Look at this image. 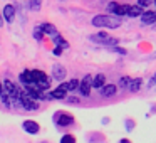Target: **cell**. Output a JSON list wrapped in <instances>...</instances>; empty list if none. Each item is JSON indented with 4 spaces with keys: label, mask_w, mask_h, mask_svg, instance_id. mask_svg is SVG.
Returning <instances> with one entry per match:
<instances>
[{
    "label": "cell",
    "mask_w": 156,
    "mask_h": 143,
    "mask_svg": "<svg viewBox=\"0 0 156 143\" xmlns=\"http://www.w3.org/2000/svg\"><path fill=\"white\" fill-rule=\"evenodd\" d=\"M19 81L25 86V89L30 91H37V93H45L51 88V78L45 74L41 69H25L20 72Z\"/></svg>",
    "instance_id": "obj_1"
},
{
    "label": "cell",
    "mask_w": 156,
    "mask_h": 143,
    "mask_svg": "<svg viewBox=\"0 0 156 143\" xmlns=\"http://www.w3.org/2000/svg\"><path fill=\"white\" fill-rule=\"evenodd\" d=\"M92 27H99V29H119L122 25V20L119 17L114 15H96L91 20Z\"/></svg>",
    "instance_id": "obj_2"
},
{
    "label": "cell",
    "mask_w": 156,
    "mask_h": 143,
    "mask_svg": "<svg viewBox=\"0 0 156 143\" xmlns=\"http://www.w3.org/2000/svg\"><path fill=\"white\" fill-rule=\"evenodd\" d=\"M4 88H5V93H7L9 99H10V108L12 106H20V94H22V89L15 84L14 81L10 79H4Z\"/></svg>",
    "instance_id": "obj_3"
},
{
    "label": "cell",
    "mask_w": 156,
    "mask_h": 143,
    "mask_svg": "<svg viewBox=\"0 0 156 143\" xmlns=\"http://www.w3.org/2000/svg\"><path fill=\"white\" fill-rule=\"evenodd\" d=\"M89 41L94 42V44H99V46H108V47H114V46L119 44V39H112L106 31L91 34V35H89Z\"/></svg>",
    "instance_id": "obj_4"
},
{
    "label": "cell",
    "mask_w": 156,
    "mask_h": 143,
    "mask_svg": "<svg viewBox=\"0 0 156 143\" xmlns=\"http://www.w3.org/2000/svg\"><path fill=\"white\" fill-rule=\"evenodd\" d=\"M52 121H54L55 126H59V128H67V126H71L72 123H74V116L71 115V113L67 111H55L54 115H52Z\"/></svg>",
    "instance_id": "obj_5"
},
{
    "label": "cell",
    "mask_w": 156,
    "mask_h": 143,
    "mask_svg": "<svg viewBox=\"0 0 156 143\" xmlns=\"http://www.w3.org/2000/svg\"><path fill=\"white\" fill-rule=\"evenodd\" d=\"M128 9L129 5H124V4H118V2H109L108 4V10L111 12V15H114V17H124V15H128Z\"/></svg>",
    "instance_id": "obj_6"
},
{
    "label": "cell",
    "mask_w": 156,
    "mask_h": 143,
    "mask_svg": "<svg viewBox=\"0 0 156 143\" xmlns=\"http://www.w3.org/2000/svg\"><path fill=\"white\" fill-rule=\"evenodd\" d=\"M91 81H92V76L91 74H86L84 78L79 81V93H81V96L82 98H89L91 96V89H92V84H91Z\"/></svg>",
    "instance_id": "obj_7"
},
{
    "label": "cell",
    "mask_w": 156,
    "mask_h": 143,
    "mask_svg": "<svg viewBox=\"0 0 156 143\" xmlns=\"http://www.w3.org/2000/svg\"><path fill=\"white\" fill-rule=\"evenodd\" d=\"M20 108H24L25 111H37L39 109V101L29 98V96L22 91V94H20Z\"/></svg>",
    "instance_id": "obj_8"
},
{
    "label": "cell",
    "mask_w": 156,
    "mask_h": 143,
    "mask_svg": "<svg viewBox=\"0 0 156 143\" xmlns=\"http://www.w3.org/2000/svg\"><path fill=\"white\" fill-rule=\"evenodd\" d=\"M22 130H24L27 135H39L41 131V125L34 119H24L22 121Z\"/></svg>",
    "instance_id": "obj_9"
},
{
    "label": "cell",
    "mask_w": 156,
    "mask_h": 143,
    "mask_svg": "<svg viewBox=\"0 0 156 143\" xmlns=\"http://www.w3.org/2000/svg\"><path fill=\"white\" fill-rule=\"evenodd\" d=\"M66 76H67V71H66V68H64L62 64H54V66H52L51 78L54 79V81L62 82V81L66 79Z\"/></svg>",
    "instance_id": "obj_10"
},
{
    "label": "cell",
    "mask_w": 156,
    "mask_h": 143,
    "mask_svg": "<svg viewBox=\"0 0 156 143\" xmlns=\"http://www.w3.org/2000/svg\"><path fill=\"white\" fill-rule=\"evenodd\" d=\"M15 14H17V12H15V7L12 4H7L4 7V10H2V19H4L7 24H12V22L15 20Z\"/></svg>",
    "instance_id": "obj_11"
},
{
    "label": "cell",
    "mask_w": 156,
    "mask_h": 143,
    "mask_svg": "<svg viewBox=\"0 0 156 143\" xmlns=\"http://www.w3.org/2000/svg\"><path fill=\"white\" fill-rule=\"evenodd\" d=\"M37 27L41 29L42 34H47V35H51V37H54L55 34H59L57 27H55L54 24H51V22H42V24H39Z\"/></svg>",
    "instance_id": "obj_12"
},
{
    "label": "cell",
    "mask_w": 156,
    "mask_h": 143,
    "mask_svg": "<svg viewBox=\"0 0 156 143\" xmlns=\"http://www.w3.org/2000/svg\"><path fill=\"white\" fill-rule=\"evenodd\" d=\"M141 22L144 25H154L156 24V10H143Z\"/></svg>",
    "instance_id": "obj_13"
},
{
    "label": "cell",
    "mask_w": 156,
    "mask_h": 143,
    "mask_svg": "<svg viewBox=\"0 0 156 143\" xmlns=\"http://www.w3.org/2000/svg\"><path fill=\"white\" fill-rule=\"evenodd\" d=\"M77 86H79V79H71V81H62L57 88L66 93H72L74 89H77Z\"/></svg>",
    "instance_id": "obj_14"
},
{
    "label": "cell",
    "mask_w": 156,
    "mask_h": 143,
    "mask_svg": "<svg viewBox=\"0 0 156 143\" xmlns=\"http://www.w3.org/2000/svg\"><path fill=\"white\" fill-rule=\"evenodd\" d=\"M116 93H118V86L116 84H104L101 88L102 98H112V96H116Z\"/></svg>",
    "instance_id": "obj_15"
},
{
    "label": "cell",
    "mask_w": 156,
    "mask_h": 143,
    "mask_svg": "<svg viewBox=\"0 0 156 143\" xmlns=\"http://www.w3.org/2000/svg\"><path fill=\"white\" fill-rule=\"evenodd\" d=\"M91 84H92V88L94 89H101L102 86L106 84V76L104 74H96V76H92V81H91Z\"/></svg>",
    "instance_id": "obj_16"
},
{
    "label": "cell",
    "mask_w": 156,
    "mask_h": 143,
    "mask_svg": "<svg viewBox=\"0 0 156 143\" xmlns=\"http://www.w3.org/2000/svg\"><path fill=\"white\" fill-rule=\"evenodd\" d=\"M66 98H67V93L59 89V88L52 89V91L49 93V99H59V101H62V99H66Z\"/></svg>",
    "instance_id": "obj_17"
},
{
    "label": "cell",
    "mask_w": 156,
    "mask_h": 143,
    "mask_svg": "<svg viewBox=\"0 0 156 143\" xmlns=\"http://www.w3.org/2000/svg\"><path fill=\"white\" fill-rule=\"evenodd\" d=\"M52 41H54L55 47H61L62 51H64V49H69V44H67V42H66V39L62 37L61 34H55L54 37H52Z\"/></svg>",
    "instance_id": "obj_18"
},
{
    "label": "cell",
    "mask_w": 156,
    "mask_h": 143,
    "mask_svg": "<svg viewBox=\"0 0 156 143\" xmlns=\"http://www.w3.org/2000/svg\"><path fill=\"white\" fill-rule=\"evenodd\" d=\"M141 86H143V79L141 78H136V79H131L129 81V91L131 93H138L139 89H141Z\"/></svg>",
    "instance_id": "obj_19"
},
{
    "label": "cell",
    "mask_w": 156,
    "mask_h": 143,
    "mask_svg": "<svg viewBox=\"0 0 156 143\" xmlns=\"http://www.w3.org/2000/svg\"><path fill=\"white\" fill-rule=\"evenodd\" d=\"M0 101L4 103L5 108H10V99H9L7 93H5V88H4V84H2V81H0Z\"/></svg>",
    "instance_id": "obj_20"
},
{
    "label": "cell",
    "mask_w": 156,
    "mask_h": 143,
    "mask_svg": "<svg viewBox=\"0 0 156 143\" xmlns=\"http://www.w3.org/2000/svg\"><path fill=\"white\" fill-rule=\"evenodd\" d=\"M143 9L138 7V5H129L128 9V17H141Z\"/></svg>",
    "instance_id": "obj_21"
},
{
    "label": "cell",
    "mask_w": 156,
    "mask_h": 143,
    "mask_svg": "<svg viewBox=\"0 0 156 143\" xmlns=\"http://www.w3.org/2000/svg\"><path fill=\"white\" fill-rule=\"evenodd\" d=\"M59 143H76V136L71 135V133H64L61 136V141Z\"/></svg>",
    "instance_id": "obj_22"
},
{
    "label": "cell",
    "mask_w": 156,
    "mask_h": 143,
    "mask_svg": "<svg viewBox=\"0 0 156 143\" xmlns=\"http://www.w3.org/2000/svg\"><path fill=\"white\" fill-rule=\"evenodd\" d=\"M41 5H42V0H29V7L32 10H41Z\"/></svg>",
    "instance_id": "obj_23"
},
{
    "label": "cell",
    "mask_w": 156,
    "mask_h": 143,
    "mask_svg": "<svg viewBox=\"0 0 156 143\" xmlns=\"http://www.w3.org/2000/svg\"><path fill=\"white\" fill-rule=\"evenodd\" d=\"M129 81H131L129 76H121V78H119V86H121V88H128Z\"/></svg>",
    "instance_id": "obj_24"
},
{
    "label": "cell",
    "mask_w": 156,
    "mask_h": 143,
    "mask_svg": "<svg viewBox=\"0 0 156 143\" xmlns=\"http://www.w3.org/2000/svg\"><path fill=\"white\" fill-rule=\"evenodd\" d=\"M34 37H35V41H44V34L41 32V29L39 27H34Z\"/></svg>",
    "instance_id": "obj_25"
},
{
    "label": "cell",
    "mask_w": 156,
    "mask_h": 143,
    "mask_svg": "<svg viewBox=\"0 0 156 143\" xmlns=\"http://www.w3.org/2000/svg\"><path fill=\"white\" fill-rule=\"evenodd\" d=\"M151 2L153 0H138V7H141V9H144V7H149V5H151Z\"/></svg>",
    "instance_id": "obj_26"
},
{
    "label": "cell",
    "mask_w": 156,
    "mask_h": 143,
    "mask_svg": "<svg viewBox=\"0 0 156 143\" xmlns=\"http://www.w3.org/2000/svg\"><path fill=\"white\" fill-rule=\"evenodd\" d=\"M126 131H133V128H134V121L133 119H126Z\"/></svg>",
    "instance_id": "obj_27"
},
{
    "label": "cell",
    "mask_w": 156,
    "mask_h": 143,
    "mask_svg": "<svg viewBox=\"0 0 156 143\" xmlns=\"http://www.w3.org/2000/svg\"><path fill=\"white\" fill-rule=\"evenodd\" d=\"M111 51L118 52L119 56H126V51H124V49H119V47H116V46H114V47H111Z\"/></svg>",
    "instance_id": "obj_28"
},
{
    "label": "cell",
    "mask_w": 156,
    "mask_h": 143,
    "mask_svg": "<svg viewBox=\"0 0 156 143\" xmlns=\"http://www.w3.org/2000/svg\"><path fill=\"white\" fill-rule=\"evenodd\" d=\"M52 54H54L55 57H59V56H62V49L61 47H55L54 51H52Z\"/></svg>",
    "instance_id": "obj_29"
},
{
    "label": "cell",
    "mask_w": 156,
    "mask_h": 143,
    "mask_svg": "<svg viewBox=\"0 0 156 143\" xmlns=\"http://www.w3.org/2000/svg\"><path fill=\"white\" fill-rule=\"evenodd\" d=\"M148 86H149V88H151V86H156V74H154V76H153V78H151V79H149V82H148Z\"/></svg>",
    "instance_id": "obj_30"
},
{
    "label": "cell",
    "mask_w": 156,
    "mask_h": 143,
    "mask_svg": "<svg viewBox=\"0 0 156 143\" xmlns=\"http://www.w3.org/2000/svg\"><path fill=\"white\" fill-rule=\"evenodd\" d=\"M64 101H67V103H79V99L77 98H66Z\"/></svg>",
    "instance_id": "obj_31"
},
{
    "label": "cell",
    "mask_w": 156,
    "mask_h": 143,
    "mask_svg": "<svg viewBox=\"0 0 156 143\" xmlns=\"http://www.w3.org/2000/svg\"><path fill=\"white\" fill-rule=\"evenodd\" d=\"M118 143H131V140H128V138H122V140H119Z\"/></svg>",
    "instance_id": "obj_32"
},
{
    "label": "cell",
    "mask_w": 156,
    "mask_h": 143,
    "mask_svg": "<svg viewBox=\"0 0 156 143\" xmlns=\"http://www.w3.org/2000/svg\"><path fill=\"white\" fill-rule=\"evenodd\" d=\"M4 25V19H2V12H0V27Z\"/></svg>",
    "instance_id": "obj_33"
},
{
    "label": "cell",
    "mask_w": 156,
    "mask_h": 143,
    "mask_svg": "<svg viewBox=\"0 0 156 143\" xmlns=\"http://www.w3.org/2000/svg\"><path fill=\"white\" fill-rule=\"evenodd\" d=\"M61 2H66V0H61Z\"/></svg>",
    "instance_id": "obj_34"
}]
</instances>
